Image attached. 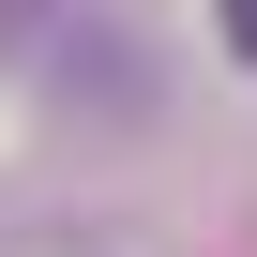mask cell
I'll return each mask as SVG.
<instances>
[{
  "label": "cell",
  "mask_w": 257,
  "mask_h": 257,
  "mask_svg": "<svg viewBox=\"0 0 257 257\" xmlns=\"http://www.w3.org/2000/svg\"><path fill=\"white\" fill-rule=\"evenodd\" d=\"M0 46H46V0H0Z\"/></svg>",
  "instance_id": "6da1fadb"
},
{
  "label": "cell",
  "mask_w": 257,
  "mask_h": 257,
  "mask_svg": "<svg viewBox=\"0 0 257 257\" xmlns=\"http://www.w3.org/2000/svg\"><path fill=\"white\" fill-rule=\"evenodd\" d=\"M212 16H227V46H242V61H257V0H212Z\"/></svg>",
  "instance_id": "7a4b0ae2"
}]
</instances>
